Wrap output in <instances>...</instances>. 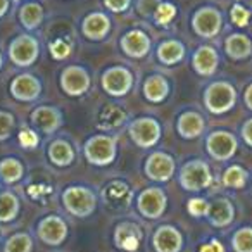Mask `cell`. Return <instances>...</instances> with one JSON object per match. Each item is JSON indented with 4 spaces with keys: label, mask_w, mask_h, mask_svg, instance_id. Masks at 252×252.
<instances>
[{
    "label": "cell",
    "mask_w": 252,
    "mask_h": 252,
    "mask_svg": "<svg viewBox=\"0 0 252 252\" xmlns=\"http://www.w3.org/2000/svg\"><path fill=\"white\" fill-rule=\"evenodd\" d=\"M63 206L76 218H87L95 211L97 195L88 187L74 185L63 192Z\"/></svg>",
    "instance_id": "cell-1"
},
{
    "label": "cell",
    "mask_w": 252,
    "mask_h": 252,
    "mask_svg": "<svg viewBox=\"0 0 252 252\" xmlns=\"http://www.w3.org/2000/svg\"><path fill=\"white\" fill-rule=\"evenodd\" d=\"M237 102V90L228 81H216L204 92V105L211 114H224L233 109Z\"/></svg>",
    "instance_id": "cell-2"
},
{
    "label": "cell",
    "mask_w": 252,
    "mask_h": 252,
    "mask_svg": "<svg viewBox=\"0 0 252 252\" xmlns=\"http://www.w3.org/2000/svg\"><path fill=\"white\" fill-rule=\"evenodd\" d=\"M116 138L109 135H95L85 144V158L94 166H109L116 158Z\"/></svg>",
    "instance_id": "cell-3"
},
{
    "label": "cell",
    "mask_w": 252,
    "mask_h": 252,
    "mask_svg": "<svg viewBox=\"0 0 252 252\" xmlns=\"http://www.w3.org/2000/svg\"><path fill=\"white\" fill-rule=\"evenodd\" d=\"M213 182V175L209 171V166L200 159L189 161L180 171V185L189 192H200L207 189Z\"/></svg>",
    "instance_id": "cell-4"
},
{
    "label": "cell",
    "mask_w": 252,
    "mask_h": 252,
    "mask_svg": "<svg viewBox=\"0 0 252 252\" xmlns=\"http://www.w3.org/2000/svg\"><path fill=\"white\" fill-rule=\"evenodd\" d=\"M40 54L38 40L32 35H19L9 47V57L19 67H28L36 63Z\"/></svg>",
    "instance_id": "cell-5"
},
{
    "label": "cell",
    "mask_w": 252,
    "mask_h": 252,
    "mask_svg": "<svg viewBox=\"0 0 252 252\" xmlns=\"http://www.w3.org/2000/svg\"><path fill=\"white\" fill-rule=\"evenodd\" d=\"M130 137L138 147L149 149L156 145L161 138V126L154 118H138L128 128Z\"/></svg>",
    "instance_id": "cell-6"
},
{
    "label": "cell",
    "mask_w": 252,
    "mask_h": 252,
    "mask_svg": "<svg viewBox=\"0 0 252 252\" xmlns=\"http://www.w3.org/2000/svg\"><path fill=\"white\" fill-rule=\"evenodd\" d=\"M131 87H133V74L126 67H109L102 74V88L112 97H123L131 90Z\"/></svg>",
    "instance_id": "cell-7"
},
{
    "label": "cell",
    "mask_w": 252,
    "mask_h": 252,
    "mask_svg": "<svg viewBox=\"0 0 252 252\" xmlns=\"http://www.w3.org/2000/svg\"><path fill=\"white\" fill-rule=\"evenodd\" d=\"M138 211L149 220H158L164 214L166 206H168V197H166L164 190L158 189V187H151L145 189L144 192L138 195L137 199Z\"/></svg>",
    "instance_id": "cell-8"
},
{
    "label": "cell",
    "mask_w": 252,
    "mask_h": 252,
    "mask_svg": "<svg viewBox=\"0 0 252 252\" xmlns=\"http://www.w3.org/2000/svg\"><path fill=\"white\" fill-rule=\"evenodd\" d=\"M206 149L209 152V156L216 161H228L235 156L238 149L237 138L235 135H231L230 131H213L207 137Z\"/></svg>",
    "instance_id": "cell-9"
},
{
    "label": "cell",
    "mask_w": 252,
    "mask_h": 252,
    "mask_svg": "<svg viewBox=\"0 0 252 252\" xmlns=\"http://www.w3.org/2000/svg\"><path fill=\"white\" fill-rule=\"evenodd\" d=\"M193 32L202 38H213L223 26V16L214 7H202L195 12L192 19Z\"/></svg>",
    "instance_id": "cell-10"
},
{
    "label": "cell",
    "mask_w": 252,
    "mask_h": 252,
    "mask_svg": "<svg viewBox=\"0 0 252 252\" xmlns=\"http://www.w3.org/2000/svg\"><path fill=\"white\" fill-rule=\"evenodd\" d=\"M61 87L71 97H81L90 88V76L80 66H69L61 74Z\"/></svg>",
    "instance_id": "cell-11"
},
{
    "label": "cell",
    "mask_w": 252,
    "mask_h": 252,
    "mask_svg": "<svg viewBox=\"0 0 252 252\" xmlns=\"http://www.w3.org/2000/svg\"><path fill=\"white\" fill-rule=\"evenodd\" d=\"M38 237L47 245H61L67 237V223L61 216H47L38 224Z\"/></svg>",
    "instance_id": "cell-12"
},
{
    "label": "cell",
    "mask_w": 252,
    "mask_h": 252,
    "mask_svg": "<svg viewBox=\"0 0 252 252\" xmlns=\"http://www.w3.org/2000/svg\"><path fill=\"white\" fill-rule=\"evenodd\" d=\"M145 173L154 182H168L175 173V161L166 152H154L145 161Z\"/></svg>",
    "instance_id": "cell-13"
},
{
    "label": "cell",
    "mask_w": 252,
    "mask_h": 252,
    "mask_svg": "<svg viewBox=\"0 0 252 252\" xmlns=\"http://www.w3.org/2000/svg\"><path fill=\"white\" fill-rule=\"evenodd\" d=\"M11 94L21 102H33L42 94V83L36 76L23 73L16 76L11 83Z\"/></svg>",
    "instance_id": "cell-14"
},
{
    "label": "cell",
    "mask_w": 252,
    "mask_h": 252,
    "mask_svg": "<svg viewBox=\"0 0 252 252\" xmlns=\"http://www.w3.org/2000/svg\"><path fill=\"white\" fill-rule=\"evenodd\" d=\"M152 245L156 252H180L183 247V237L176 228L162 224L156 230L152 237Z\"/></svg>",
    "instance_id": "cell-15"
},
{
    "label": "cell",
    "mask_w": 252,
    "mask_h": 252,
    "mask_svg": "<svg viewBox=\"0 0 252 252\" xmlns=\"http://www.w3.org/2000/svg\"><path fill=\"white\" fill-rule=\"evenodd\" d=\"M121 49L126 56L133 57V59H142L151 50V40L140 30H131L121 38Z\"/></svg>",
    "instance_id": "cell-16"
},
{
    "label": "cell",
    "mask_w": 252,
    "mask_h": 252,
    "mask_svg": "<svg viewBox=\"0 0 252 252\" xmlns=\"http://www.w3.org/2000/svg\"><path fill=\"white\" fill-rule=\"evenodd\" d=\"M32 123L38 128L40 131L50 135L57 130L63 123V116L57 111L56 107H50V105H42V107L35 109L32 114Z\"/></svg>",
    "instance_id": "cell-17"
},
{
    "label": "cell",
    "mask_w": 252,
    "mask_h": 252,
    "mask_svg": "<svg viewBox=\"0 0 252 252\" xmlns=\"http://www.w3.org/2000/svg\"><path fill=\"white\" fill-rule=\"evenodd\" d=\"M111 30V19L102 12H92L85 18L81 32L88 40H102L107 36Z\"/></svg>",
    "instance_id": "cell-18"
},
{
    "label": "cell",
    "mask_w": 252,
    "mask_h": 252,
    "mask_svg": "<svg viewBox=\"0 0 252 252\" xmlns=\"http://www.w3.org/2000/svg\"><path fill=\"white\" fill-rule=\"evenodd\" d=\"M218 64H220V56L218 52L209 45H202L197 49V52L193 54L192 66L202 76H211L214 74V71L218 69Z\"/></svg>",
    "instance_id": "cell-19"
},
{
    "label": "cell",
    "mask_w": 252,
    "mask_h": 252,
    "mask_svg": "<svg viewBox=\"0 0 252 252\" xmlns=\"http://www.w3.org/2000/svg\"><path fill=\"white\" fill-rule=\"evenodd\" d=\"M207 220L213 226H228L235 220V207L228 199H218L209 206Z\"/></svg>",
    "instance_id": "cell-20"
},
{
    "label": "cell",
    "mask_w": 252,
    "mask_h": 252,
    "mask_svg": "<svg viewBox=\"0 0 252 252\" xmlns=\"http://www.w3.org/2000/svg\"><path fill=\"white\" fill-rule=\"evenodd\" d=\"M204 126L206 125H204V119L199 112L187 111L178 118V133L180 137L187 138V140L200 137L204 131Z\"/></svg>",
    "instance_id": "cell-21"
},
{
    "label": "cell",
    "mask_w": 252,
    "mask_h": 252,
    "mask_svg": "<svg viewBox=\"0 0 252 252\" xmlns=\"http://www.w3.org/2000/svg\"><path fill=\"white\" fill-rule=\"evenodd\" d=\"M144 95L149 102H162L169 95V83L161 74H152L144 83Z\"/></svg>",
    "instance_id": "cell-22"
},
{
    "label": "cell",
    "mask_w": 252,
    "mask_h": 252,
    "mask_svg": "<svg viewBox=\"0 0 252 252\" xmlns=\"http://www.w3.org/2000/svg\"><path fill=\"white\" fill-rule=\"evenodd\" d=\"M224 50H226L228 57L235 61L247 59L252 54V42L242 33H233L224 42Z\"/></svg>",
    "instance_id": "cell-23"
},
{
    "label": "cell",
    "mask_w": 252,
    "mask_h": 252,
    "mask_svg": "<svg viewBox=\"0 0 252 252\" xmlns=\"http://www.w3.org/2000/svg\"><path fill=\"white\" fill-rule=\"evenodd\" d=\"M140 238H142V231H138L137 226L133 224H121V226L116 228V235H114V240L116 245L123 251H137L138 244H140Z\"/></svg>",
    "instance_id": "cell-24"
},
{
    "label": "cell",
    "mask_w": 252,
    "mask_h": 252,
    "mask_svg": "<svg viewBox=\"0 0 252 252\" xmlns=\"http://www.w3.org/2000/svg\"><path fill=\"white\" fill-rule=\"evenodd\" d=\"M49 158L52 164L66 168L74 161V149L66 140H54L49 147Z\"/></svg>",
    "instance_id": "cell-25"
},
{
    "label": "cell",
    "mask_w": 252,
    "mask_h": 252,
    "mask_svg": "<svg viewBox=\"0 0 252 252\" xmlns=\"http://www.w3.org/2000/svg\"><path fill=\"white\" fill-rule=\"evenodd\" d=\"M183 57H185V47L180 42H176V40L162 42L158 49V59L161 61L162 64H168V66H173V64L180 63Z\"/></svg>",
    "instance_id": "cell-26"
},
{
    "label": "cell",
    "mask_w": 252,
    "mask_h": 252,
    "mask_svg": "<svg viewBox=\"0 0 252 252\" xmlns=\"http://www.w3.org/2000/svg\"><path fill=\"white\" fill-rule=\"evenodd\" d=\"M19 19H21V25L26 30L38 28L43 21V7L36 2H28L19 11Z\"/></svg>",
    "instance_id": "cell-27"
},
{
    "label": "cell",
    "mask_w": 252,
    "mask_h": 252,
    "mask_svg": "<svg viewBox=\"0 0 252 252\" xmlns=\"http://www.w3.org/2000/svg\"><path fill=\"white\" fill-rule=\"evenodd\" d=\"M19 213V199L16 193H0V223H11Z\"/></svg>",
    "instance_id": "cell-28"
},
{
    "label": "cell",
    "mask_w": 252,
    "mask_h": 252,
    "mask_svg": "<svg viewBox=\"0 0 252 252\" xmlns=\"http://www.w3.org/2000/svg\"><path fill=\"white\" fill-rule=\"evenodd\" d=\"M23 164L14 158H7L0 161V178L4 183H16L23 176Z\"/></svg>",
    "instance_id": "cell-29"
},
{
    "label": "cell",
    "mask_w": 252,
    "mask_h": 252,
    "mask_svg": "<svg viewBox=\"0 0 252 252\" xmlns=\"http://www.w3.org/2000/svg\"><path fill=\"white\" fill-rule=\"evenodd\" d=\"M247 178H249V173L242 166L233 164L224 171L223 185L228 187V189H244L245 183H247Z\"/></svg>",
    "instance_id": "cell-30"
},
{
    "label": "cell",
    "mask_w": 252,
    "mask_h": 252,
    "mask_svg": "<svg viewBox=\"0 0 252 252\" xmlns=\"http://www.w3.org/2000/svg\"><path fill=\"white\" fill-rule=\"evenodd\" d=\"M33 240L28 233H16L5 242L4 252H32Z\"/></svg>",
    "instance_id": "cell-31"
},
{
    "label": "cell",
    "mask_w": 252,
    "mask_h": 252,
    "mask_svg": "<svg viewBox=\"0 0 252 252\" xmlns=\"http://www.w3.org/2000/svg\"><path fill=\"white\" fill-rule=\"evenodd\" d=\"M231 247L235 252H252V228H240L231 238Z\"/></svg>",
    "instance_id": "cell-32"
},
{
    "label": "cell",
    "mask_w": 252,
    "mask_h": 252,
    "mask_svg": "<svg viewBox=\"0 0 252 252\" xmlns=\"http://www.w3.org/2000/svg\"><path fill=\"white\" fill-rule=\"evenodd\" d=\"M123 119H125V114L121 112V109L109 105V107L104 109V112H102V116H100L102 128H114V126H119L123 123Z\"/></svg>",
    "instance_id": "cell-33"
},
{
    "label": "cell",
    "mask_w": 252,
    "mask_h": 252,
    "mask_svg": "<svg viewBox=\"0 0 252 252\" xmlns=\"http://www.w3.org/2000/svg\"><path fill=\"white\" fill-rule=\"evenodd\" d=\"M175 16H176V7L173 4H169V2L159 4L154 12V18L158 21V25H168Z\"/></svg>",
    "instance_id": "cell-34"
},
{
    "label": "cell",
    "mask_w": 252,
    "mask_h": 252,
    "mask_svg": "<svg viewBox=\"0 0 252 252\" xmlns=\"http://www.w3.org/2000/svg\"><path fill=\"white\" fill-rule=\"evenodd\" d=\"M209 206L206 199H200V197H195V199H190L189 204H187V209L192 216L195 218H207L209 214Z\"/></svg>",
    "instance_id": "cell-35"
},
{
    "label": "cell",
    "mask_w": 252,
    "mask_h": 252,
    "mask_svg": "<svg viewBox=\"0 0 252 252\" xmlns=\"http://www.w3.org/2000/svg\"><path fill=\"white\" fill-rule=\"evenodd\" d=\"M14 116L11 112H5V111H0V142L7 140L11 137L12 130H14Z\"/></svg>",
    "instance_id": "cell-36"
},
{
    "label": "cell",
    "mask_w": 252,
    "mask_h": 252,
    "mask_svg": "<svg viewBox=\"0 0 252 252\" xmlns=\"http://www.w3.org/2000/svg\"><path fill=\"white\" fill-rule=\"evenodd\" d=\"M49 50H50V54H52L54 59H57V61L66 59V57L71 54L69 43H66L64 40H54V42L49 45Z\"/></svg>",
    "instance_id": "cell-37"
},
{
    "label": "cell",
    "mask_w": 252,
    "mask_h": 252,
    "mask_svg": "<svg viewBox=\"0 0 252 252\" xmlns=\"http://www.w3.org/2000/svg\"><path fill=\"white\" fill-rule=\"evenodd\" d=\"M18 140H19V144H21V147L35 149L36 145H38L40 138H38V135H36L33 130H30V128H23V130L19 131Z\"/></svg>",
    "instance_id": "cell-38"
},
{
    "label": "cell",
    "mask_w": 252,
    "mask_h": 252,
    "mask_svg": "<svg viewBox=\"0 0 252 252\" xmlns=\"http://www.w3.org/2000/svg\"><path fill=\"white\" fill-rule=\"evenodd\" d=\"M231 21L235 23L237 26H247L249 19H251V12L247 11V9H244L240 4H235L233 7H231Z\"/></svg>",
    "instance_id": "cell-39"
},
{
    "label": "cell",
    "mask_w": 252,
    "mask_h": 252,
    "mask_svg": "<svg viewBox=\"0 0 252 252\" xmlns=\"http://www.w3.org/2000/svg\"><path fill=\"white\" fill-rule=\"evenodd\" d=\"M131 0H104V5L112 12H123L130 7Z\"/></svg>",
    "instance_id": "cell-40"
},
{
    "label": "cell",
    "mask_w": 252,
    "mask_h": 252,
    "mask_svg": "<svg viewBox=\"0 0 252 252\" xmlns=\"http://www.w3.org/2000/svg\"><path fill=\"white\" fill-rule=\"evenodd\" d=\"M158 5H159V0H140L138 2V11L144 16H154Z\"/></svg>",
    "instance_id": "cell-41"
},
{
    "label": "cell",
    "mask_w": 252,
    "mask_h": 252,
    "mask_svg": "<svg viewBox=\"0 0 252 252\" xmlns=\"http://www.w3.org/2000/svg\"><path fill=\"white\" fill-rule=\"evenodd\" d=\"M242 138L245 140V144L252 147V119L245 121L244 126H242Z\"/></svg>",
    "instance_id": "cell-42"
},
{
    "label": "cell",
    "mask_w": 252,
    "mask_h": 252,
    "mask_svg": "<svg viewBox=\"0 0 252 252\" xmlns=\"http://www.w3.org/2000/svg\"><path fill=\"white\" fill-rule=\"evenodd\" d=\"M200 252H224V249L218 240H211L209 244H204L200 247Z\"/></svg>",
    "instance_id": "cell-43"
},
{
    "label": "cell",
    "mask_w": 252,
    "mask_h": 252,
    "mask_svg": "<svg viewBox=\"0 0 252 252\" xmlns=\"http://www.w3.org/2000/svg\"><path fill=\"white\" fill-rule=\"evenodd\" d=\"M244 100H245V105H247V107L252 111V85H249L247 90H245Z\"/></svg>",
    "instance_id": "cell-44"
},
{
    "label": "cell",
    "mask_w": 252,
    "mask_h": 252,
    "mask_svg": "<svg viewBox=\"0 0 252 252\" xmlns=\"http://www.w3.org/2000/svg\"><path fill=\"white\" fill-rule=\"evenodd\" d=\"M9 11V0H0V18Z\"/></svg>",
    "instance_id": "cell-45"
},
{
    "label": "cell",
    "mask_w": 252,
    "mask_h": 252,
    "mask_svg": "<svg viewBox=\"0 0 252 252\" xmlns=\"http://www.w3.org/2000/svg\"><path fill=\"white\" fill-rule=\"evenodd\" d=\"M2 64H4V59H2V54H0V69H2Z\"/></svg>",
    "instance_id": "cell-46"
},
{
    "label": "cell",
    "mask_w": 252,
    "mask_h": 252,
    "mask_svg": "<svg viewBox=\"0 0 252 252\" xmlns=\"http://www.w3.org/2000/svg\"><path fill=\"white\" fill-rule=\"evenodd\" d=\"M14 2H19V0H14Z\"/></svg>",
    "instance_id": "cell-47"
}]
</instances>
